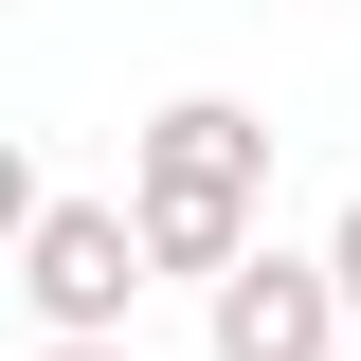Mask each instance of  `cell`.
Instances as JSON below:
<instances>
[{
	"mask_svg": "<svg viewBox=\"0 0 361 361\" xmlns=\"http://www.w3.org/2000/svg\"><path fill=\"white\" fill-rule=\"evenodd\" d=\"M18 289H37L54 343H127V307H145V235H127V199H37V217H18Z\"/></svg>",
	"mask_w": 361,
	"mask_h": 361,
	"instance_id": "7a4b0ae2",
	"label": "cell"
},
{
	"mask_svg": "<svg viewBox=\"0 0 361 361\" xmlns=\"http://www.w3.org/2000/svg\"><path fill=\"white\" fill-rule=\"evenodd\" d=\"M37 199H54V180H37V145L0 127V253H18V217H37Z\"/></svg>",
	"mask_w": 361,
	"mask_h": 361,
	"instance_id": "277c9868",
	"label": "cell"
},
{
	"mask_svg": "<svg viewBox=\"0 0 361 361\" xmlns=\"http://www.w3.org/2000/svg\"><path fill=\"white\" fill-rule=\"evenodd\" d=\"M253 217H271V127L235 90H180V109L127 127V235H145V271H235Z\"/></svg>",
	"mask_w": 361,
	"mask_h": 361,
	"instance_id": "6da1fadb",
	"label": "cell"
},
{
	"mask_svg": "<svg viewBox=\"0 0 361 361\" xmlns=\"http://www.w3.org/2000/svg\"><path fill=\"white\" fill-rule=\"evenodd\" d=\"M199 343L217 361H343V289H325V253H235V271H199Z\"/></svg>",
	"mask_w": 361,
	"mask_h": 361,
	"instance_id": "3957f363",
	"label": "cell"
},
{
	"mask_svg": "<svg viewBox=\"0 0 361 361\" xmlns=\"http://www.w3.org/2000/svg\"><path fill=\"white\" fill-rule=\"evenodd\" d=\"M307 253H325V289H343V325H361V199H343V217L307 235Z\"/></svg>",
	"mask_w": 361,
	"mask_h": 361,
	"instance_id": "5b68a950",
	"label": "cell"
},
{
	"mask_svg": "<svg viewBox=\"0 0 361 361\" xmlns=\"http://www.w3.org/2000/svg\"><path fill=\"white\" fill-rule=\"evenodd\" d=\"M37 361H127V343H37Z\"/></svg>",
	"mask_w": 361,
	"mask_h": 361,
	"instance_id": "8992f818",
	"label": "cell"
}]
</instances>
